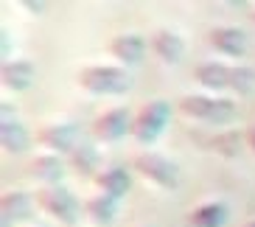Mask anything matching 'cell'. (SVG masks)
Returning <instances> with one entry per match:
<instances>
[{
    "label": "cell",
    "mask_w": 255,
    "mask_h": 227,
    "mask_svg": "<svg viewBox=\"0 0 255 227\" xmlns=\"http://www.w3.org/2000/svg\"><path fill=\"white\" fill-rule=\"evenodd\" d=\"M76 84L93 96H124L132 87V76L121 65H87L76 73Z\"/></svg>",
    "instance_id": "obj_1"
},
{
    "label": "cell",
    "mask_w": 255,
    "mask_h": 227,
    "mask_svg": "<svg viewBox=\"0 0 255 227\" xmlns=\"http://www.w3.org/2000/svg\"><path fill=\"white\" fill-rule=\"evenodd\" d=\"M180 113L185 118H194V121L202 123H227L236 115V104L230 99H222V96H182L180 99Z\"/></svg>",
    "instance_id": "obj_2"
},
{
    "label": "cell",
    "mask_w": 255,
    "mask_h": 227,
    "mask_svg": "<svg viewBox=\"0 0 255 227\" xmlns=\"http://www.w3.org/2000/svg\"><path fill=\"white\" fill-rule=\"evenodd\" d=\"M168 115H171V107L165 99H151L137 110L135 123H132V137H135L140 146L154 143L160 135H163L165 123H168Z\"/></svg>",
    "instance_id": "obj_3"
},
{
    "label": "cell",
    "mask_w": 255,
    "mask_h": 227,
    "mask_svg": "<svg viewBox=\"0 0 255 227\" xmlns=\"http://www.w3.org/2000/svg\"><path fill=\"white\" fill-rule=\"evenodd\" d=\"M132 168L146 182L157 185V188H165V191H174L177 182H180V168H177V163L163 157V154H157V151H140V154H135Z\"/></svg>",
    "instance_id": "obj_4"
},
{
    "label": "cell",
    "mask_w": 255,
    "mask_h": 227,
    "mask_svg": "<svg viewBox=\"0 0 255 227\" xmlns=\"http://www.w3.org/2000/svg\"><path fill=\"white\" fill-rule=\"evenodd\" d=\"M37 208L65 227H73L79 222V202H76V197L65 185H45V188H39Z\"/></svg>",
    "instance_id": "obj_5"
},
{
    "label": "cell",
    "mask_w": 255,
    "mask_h": 227,
    "mask_svg": "<svg viewBox=\"0 0 255 227\" xmlns=\"http://www.w3.org/2000/svg\"><path fill=\"white\" fill-rule=\"evenodd\" d=\"M132 123H135V118L129 115L127 107H110V110H104L101 115H96V121H93V135H96V140H101V143H115V140H121L127 132H132Z\"/></svg>",
    "instance_id": "obj_6"
},
{
    "label": "cell",
    "mask_w": 255,
    "mask_h": 227,
    "mask_svg": "<svg viewBox=\"0 0 255 227\" xmlns=\"http://www.w3.org/2000/svg\"><path fill=\"white\" fill-rule=\"evenodd\" d=\"M37 143L45 146L51 154H73V149L82 140H79V126L76 123H45V126H39L37 132Z\"/></svg>",
    "instance_id": "obj_7"
},
{
    "label": "cell",
    "mask_w": 255,
    "mask_h": 227,
    "mask_svg": "<svg viewBox=\"0 0 255 227\" xmlns=\"http://www.w3.org/2000/svg\"><path fill=\"white\" fill-rule=\"evenodd\" d=\"M208 45L222 56H241L247 51V34L236 25H213L208 31Z\"/></svg>",
    "instance_id": "obj_8"
},
{
    "label": "cell",
    "mask_w": 255,
    "mask_h": 227,
    "mask_svg": "<svg viewBox=\"0 0 255 227\" xmlns=\"http://www.w3.org/2000/svg\"><path fill=\"white\" fill-rule=\"evenodd\" d=\"M0 146L8 154H20L28 146V132L25 126L14 118V110H8V104H3V121H0Z\"/></svg>",
    "instance_id": "obj_9"
},
{
    "label": "cell",
    "mask_w": 255,
    "mask_h": 227,
    "mask_svg": "<svg viewBox=\"0 0 255 227\" xmlns=\"http://www.w3.org/2000/svg\"><path fill=\"white\" fill-rule=\"evenodd\" d=\"M230 68L233 65H225V62H202V65H196L194 79L202 90L213 96V93L230 90Z\"/></svg>",
    "instance_id": "obj_10"
},
{
    "label": "cell",
    "mask_w": 255,
    "mask_h": 227,
    "mask_svg": "<svg viewBox=\"0 0 255 227\" xmlns=\"http://www.w3.org/2000/svg\"><path fill=\"white\" fill-rule=\"evenodd\" d=\"M110 53L115 56V62H118L121 68H132L146 53V39L140 34H118L110 42Z\"/></svg>",
    "instance_id": "obj_11"
},
{
    "label": "cell",
    "mask_w": 255,
    "mask_h": 227,
    "mask_svg": "<svg viewBox=\"0 0 255 227\" xmlns=\"http://www.w3.org/2000/svg\"><path fill=\"white\" fill-rule=\"evenodd\" d=\"M227 205L219 199H208L199 202L196 208H191L188 213V227H225L227 222Z\"/></svg>",
    "instance_id": "obj_12"
},
{
    "label": "cell",
    "mask_w": 255,
    "mask_h": 227,
    "mask_svg": "<svg viewBox=\"0 0 255 227\" xmlns=\"http://www.w3.org/2000/svg\"><path fill=\"white\" fill-rule=\"evenodd\" d=\"M96 185H98V194H107V197H113V199H124L129 194V188H132V177H129L127 168L110 166L104 171H98Z\"/></svg>",
    "instance_id": "obj_13"
},
{
    "label": "cell",
    "mask_w": 255,
    "mask_h": 227,
    "mask_svg": "<svg viewBox=\"0 0 255 227\" xmlns=\"http://www.w3.org/2000/svg\"><path fill=\"white\" fill-rule=\"evenodd\" d=\"M151 51L157 56L160 62L165 65H177L182 59V51H185V42H182L180 34H174L168 28H160L154 31V37H151Z\"/></svg>",
    "instance_id": "obj_14"
},
{
    "label": "cell",
    "mask_w": 255,
    "mask_h": 227,
    "mask_svg": "<svg viewBox=\"0 0 255 227\" xmlns=\"http://www.w3.org/2000/svg\"><path fill=\"white\" fill-rule=\"evenodd\" d=\"M0 82H3L6 90H14V93L25 90L34 82V65L25 59H6L3 68H0Z\"/></svg>",
    "instance_id": "obj_15"
},
{
    "label": "cell",
    "mask_w": 255,
    "mask_h": 227,
    "mask_svg": "<svg viewBox=\"0 0 255 227\" xmlns=\"http://www.w3.org/2000/svg\"><path fill=\"white\" fill-rule=\"evenodd\" d=\"M28 174L37 182H42V188H45V185H56L59 177L65 174V163H62L59 154L45 151V154H37V157L28 163Z\"/></svg>",
    "instance_id": "obj_16"
},
{
    "label": "cell",
    "mask_w": 255,
    "mask_h": 227,
    "mask_svg": "<svg viewBox=\"0 0 255 227\" xmlns=\"http://www.w3.org/2000/svg\"><path fill=\"white\" fill-rule=\"evenodd\" d=\"M31 208H34V199H31L28 191H6L0 197V213H3V222H23L31 216Z\"/></svg>",
    "instance_id": "obj_17"
},
{
    "label": "cell",
    "mask_w": 255,
    "mask_h": 227,
    "mask_svg": "<svg viewBox=\"0 0 255 227\" xmlns=\"http://www.w3.org/2000/svg\"><path fill=\"white\" fill-rule=\"evenodd\" d=\"M84 216L93 222V225L98 227H107L115 222V213H118V199L107 197V194H96V197H90L87 202H84Z\"/></svg>",
    "instance_id": "obj_18"
},
{
    "label": "cell",
    "mask_w": 255,
    "mask_h": 227,
    "mask_svg": "<svg viewBox=\"0 0 255 227\" xmlns=\"http://www.w3.org/2000/svg\"><path fill=\"white\" fill-rule=\"evenodd\" d=\"M98 149L90 143H79L73 149V154H70V168H73L79 177H90L96 174V168H98ZM98 177V174H96Z\"/></svg>",
    "instance_id": "obj_19"
},
{
    "label": "cell",
    "mask_w": 255,
    "mask_h": 227,
    "mask_svg": "<svg viewBox=\"0 0 255 227\" xmlns=\"http://www.w3.org/2000/svg\"><path fill=\"white\" fill-rule=\"evenodd\" d=\"M230 90L236 96H250L255 90V70L247 65H233L230 68Z\"/></svg>",
    "instance_id": "obj_20"
},
{
    "label": "cell",
    "mask_w": 255,
    "mask_h": 227,
    "mask_svg": "<svg viewBox=\"0 0 255 227\" xmlns=\"http://www.w3.org/2000/svg\"><path fill=\"white\" fill-rule=\"evenodd\" d=\"M213 149L227 154V157H230V154H239V135H236V132H225V135L213 137Z\"/></svg>",
    "instance_id": "obj_21"
},
{
    "label": "cell",
    "mask_w": 255,
    "mask_h": 227,
    "mask_svg": "<svg viewBox=\"0 0 255 227\" xmlns=\"http://www.w3.org/2000/svg\"><path fill=\"white\" fill-rule=\"evenodd\" d=\"M247 146L253 149V154H255V123L247 129Z\"/></svg>",
    "instance_id": "obj_22"
},
{
    "label": "cell",
    "mask_w": 255,
    "mask_h": 227,
    "mask_svg": "<svg viewBox=\"0 0 255 227\" xmlns=\"http://www.w3.org/2000/svg\"><path fill=\"white\" fill-rule=\"evenodd\" d=\"M25 8H31V11H39V8H42V3H25Z\"/></svg>",
    "instance_id": "obj_23"
},
{
    "label": "cell",
    "mask_w": 255,
    "mask_h": 227,
    "mask_svg": "<svg viewBox=\"0 0 255 227\" xmlns=\"http://www.w3.org/2000/svg\"><path fill=\"white\" fill-rule=\"evenodd\" d=\"M244 227H255V219H253V222H250V225H244Z\"/></svg>",
    "instance_id": "obj_24"
}]
</instances>
